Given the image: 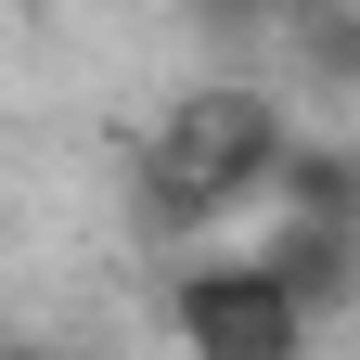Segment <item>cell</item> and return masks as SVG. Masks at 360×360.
<instances>
[{
    "label": "cell",
    "instance_id": "cell-1",
    "mask_svg": "<svg viewBox=\"0 0 360 360\" xmlns=\"http://www.w3.org/2000/svg\"><path fill=\"white\" fill-rule=\"evenodd\" d=\"M167 322L193 360H296L309 347V270L296 257H206V270H180Z\"/></svg>",
    "mask_w": 360,
    "mask_h": 360
},
{
    "label": "cell",
    "instance_id": "cell-2",
    "mask_svg": "<svg viewBox=\"0 0 360 360\" xmlns=\"http://www.w3.org/2000/svg\"><path fill=\"white\" fill-rule=\"evenodd\" d=\"M257 167H283V129H270V103H245V90H206V103L167 116L155 142V206H232Z\"/></svg>",
    "mask_w": 360,
    "mask_h": 360
}]
</instances>
